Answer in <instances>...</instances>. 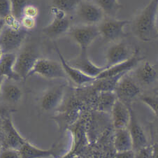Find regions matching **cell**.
Masks as SVG:
<instances>
[{
    "mask_svg": "<svg viewBox=\"0 0 158 158\" xmlns=\"http://www.w3.org/2000/svg\"><path fill=\"white\" fill-rule=\"evenodd\" d=\"M152 158H158V143H154L151 145Z\"/></svg>",
    "mask_w": 158,
    "mask_h": 158,
    "instance_id": "obj_36",
    "label": "cell"
},
{
    "mask_svg": "<svg viewBox=\"0 0 158 158\" xmlns=\"http://www.w3.org/2000/svg\"><path fill=\"white\" fill-rule=\"evenodd\" d=\"M136 152L134 150L118 151L115 155V158H135Z\"/></svg>",
    "mask_w": 158,
    "mask_h": 158,
    "instance_id": "obj_34",
    "label": "cell"
},
{
    "mask_svg": "<svg viewBox=\"0 0 158 158\" xmlns=\"http://www.w3.org/2000/svg\"><path fill=\"white\" fill-rule=\"evenodd\" d=\"M82 0H52V6L56 7L67 15L74 14Z\"/></svg>",
    "mask_w": 158,
    "mask_h": 158,
    "instance_id": "obj_26",
    "label": "cell"
},
{
    "mask_svg": "<svg viewBox=\"0 0 158 158\" xmlns=\"http://www.w3.org/2000/svg\"><path fill=\"white\" fill-rule=\"evenodd\" d=\"M3 54H4V52H3V51H2V49L1 48V47H0V60H1Z\"/></svg>",
    "mask_w": 158,
    "mask_h": 158,
    "instance_id": "obj_40",
    "label": "cell"
},
{
    "mask_svg": "<svg viewBox=\"0 0 158 158\" xmlns=\"http://www.w3.org/2000/svg\"><path fill=\"white\" fill-rule=\"evenodd\" d=\"M2 146H1V145H0V151H1V149H2Z\"/></svg>",
    "mask_w": 158,
    "mask_h": 158,
    "instance_id": "obj_43",
    "label": "cell"
},
{
    "mask_svg": "<svg viewBox=\"0 0 158 158\" xmlns=\"http://www.w3.org/2000/svg\"><path fill=\"white\" fill-rule=\"evenodd\" d=\"M131 21L127 20H118L116 18L105 15L101 22L97 25L100 36L104 39L117 42L122 41L127 34L125 31V27L130 24Z\"/></svg>",
    "mask_w": 158,
    "mask_h": 158,
    "instance_id": "obj_3",
    "label": "cell"
},
{
    "mask_svg": "<svg viewBox=\"0 0 158 158\" xmlns=\"http://www.w3.org/2000/svg\"><path fill=\"white\" fill-rule=\"evenodd\" d=\"M27 31L22 27L13 29L4 26L0 34V47L4 53L15 52L22 48L26 37Z\"/></svg>",
    "mask_w": 158,
    "mask_h": 158,
    "instance_id": "obj_6",
    "label": "cell"
},
{
    "mask_svg": "<svg viewBox=\"0 0 158 158\" xmlns=\"http://www.w3.org/2000/svg\"><path fill=\"white\" fill-rule=\"evenodd\" d=\"M135 152V158H152V148L150 145Z\"/></svg>",
    "mask_w": 158,
    "mask_h": 158,
    "instance_id": "obj_33",
    "label": "cell"
},
{
    "mask_svg": "<svg viewBox=\"0 0 158 158\" xmlns=\"http://www.w3.org/2000/svg\"><path fill=\"white\" fill-rule=\"evenodd\" d=\"M114 144L116 152L133 150L132 141L128 128L115 130Z\"/></svg>",
    "mask_w": 158,
    "mask_h": 158,
    "instance_id": "obj_22",
    "label": "cell"
},
{
    "mask_svg": "<svg viewBox=\"0 0 158 158\" xmlns=\"http://www.w3.org/2000/svg\"><path fill=\"white\" fill-rule=\"evenodd\" d=\"M156 138H157V142L156 143H158V127L156 130Z\"/></svg>",
    "mask_w": 158,
    "mask_h": 158,
    "instance_id": "obj_41",
    "label": "cell"
},
{
    "mask_svg": "<svg viewBox=\"0 0 158 158\" xmlns=\"http://www.w3.org/2000/svg\"><path fill=\"white\" fill-rule=\"evenodd\" d=\"M11 115V111L9 108L4 106H0V120H2L4 118Z\"/></svg>",
    "mask_w": 158,
    "mask_h": 158,
    "instance_id": "obj_35",
    "label": "cell"
},
{
    "mask_svg": "<svg viewBox=\"0 0 158 158\" xmlns=\"http://www.w3.org/2000/svg\"><path fill=\"white\" fill-rule=\"evenodd\" d=\"M21 27L26 31H30L33 30L36 25V20L35 18L23 16L20 20Z\"/></svg>",
    "mask_w": 158,
    "mask_h": 158,
    "instance_id": "obj_31",
    "label": "cell"
},
{
    "mask_svg": "<svg viewBox=\"0 0 158 158\" xmlns=\"http://www.w3.org/2000/svg\"><path fill=\"white\" fill-rule=\"evenodd\" d=\"M139 99L152 110L155 116L158 118V97L149 94H143L139 96Z\"/></svg>",
    "mask_w": 158,
    "mask_h": 158,
    "instance_id": "obj_28",
    "label": "cell"
},
{
    "mask_svg": "<svg viewBox=\"0 0 158 158\" xmlns=\"http://www.w3.org/2000/svg\"><path fill=\"white\" fill-rule=\"evenodd\" d=\"M4 130L3 127H2L1 120H0V145L2 147V145L4 143Z\"/></svg>",
    "mask_w": 158,
    "mask_h": 158,
    "instance_id": "obj_37",
    "label": "cell"
},
{
    "mask_svg": "<svg viewBox=\"0 0 158 158\" xmlns=\"http://www.w3.org/2000/svg\"><path fill=\"white\" fill-rule=\"evenodd\" d=\"M16 54L15 52H6L0 60V74L5 78L15 81H20V76L15 70Z\"/></svg>",
    "mask_w": 158,
    "mask_h": 158,
    "instance_id": "obj_21",
    "label": "cell"
},
{
    "mask_svg": "<svg viewBox=\"0 0 158 158\" xmlns=\"http://www.w3.org/2000/svg\"><path fill=\"white\" fill-rule=\"evenodd\" d=\"M68 62L85 74L95 78L106 69L105 66L101 67L92 62L89 58L88 51H80L77 56L68 61Z\"/></svg>",
    "mask_w": 158,
    "mask_h": 158,
    "instance_id": "obj_12",
    "label": "cell"
},
{
    "mask_svg": "<svg viewBox=\"0 0 158 158\" xmlns=\"http://www.w3.org/2000/svg\"><path fill=\"white\" fill-rule=\"evenodd\" d=\"M5 26V23H4V20L3 19H2V18H0V34L3 30V29Z\"/></svg>",
    "mask_w": 158,
    "mask_h": 158,
    "instance_id": "obj_39",
    "label": "cell"
},
{
    "mask_svg": "<svg viewBox=\"0 0 158 158\" xmlns=\"http://www.w3.org/2000/svg\"><path fill=\"white\" fill-rule=\"evenodd\" d=\"M64 85H55L46 89L40 99L41 109L48 112L57 109L62 103L64 96Z\"/></svg>",
    "mask_w": 158,
    "mask_h": 158,
    "instance_id": "obj_13",
    "label": "cell"
},
{
    "mask_svg": "<svg viewBox=\"0 0 158 158\" xmlns=\"http://www.w3.org/2000/svg\"><path fill=\"white\" fill-rule=\"evenodd\" d=\"M131 49L130 45L123 40L113 42L106 50L105 67L109 68L130 59L135 51Z\"/></svg>",
    "mask_w": 158,
    "mask_h": 158,
    "instance_id": "obj_10",
    "label": "cell"
},
{
    "mask_svg": "<svg viewBox=\"0 0 158 158\" xmlns=\"http://www.w3.org/2000/svg\"><path fill=\"white\" fill-rule=\"evenodd\" d=\"M19 151L21 158H48L55 157L57 154L55 146L50 149H43L35 146L29 141L23 145Z\"/></svg>",
    "mask_w": 158,
    "mask_h": 158,
    "instance_id": "obj_20",
    "label": "cell"
},
{
    "mask_svg": "<svg viewBox=\"0 0 158 158\" xmlns=\"http://www.w3.org/2000/svg\"><path fill=\"white\" fill-rule=\"evenodd\" d=\"M94 3L103 10L105 15L114 18L123 7L118 0H94Z\"/></svg>",
    "mask_w": 158,
    "mask_h": 158,
    "instance_id": "obj_25",
    "label": "cell"
},
{
    "mask_svg": "<svg viewBox=\"0 0 158 158\" xmlns=\"http://www.w3.org/2000/svg\"><path fill=\"white\" fill-rule=\"evenodd\" d=\"M1 123L4 134L2 148H12L19 150L27 139L23 137L18 131L13 122L11 115L4 118L1 120Z\"/></svg>",
    "mask_w": 158,
    "mask_h": 158,
    "instance_id": "obj_11",
    "label": "cell"
},
{
    "mask_svg": "<svg viewBox=\"0 0 158 158\" xmlns=\"http://www.w3.org/2000/svg\"><path fill=\"white\" fill-rule=\"evenodd\" d=\"M81 24L97 25L105 17V14L99 6L94 3L82 0L74 13Z\"/></svg>",
    "mask_w": 158,
    "mask_h": 158,
    "instance_id": "obj_9",
    "label": "cell"
},
{
    "mask_svg": "<svg viewBox=\"0 0 158 158\" xmlns=\"http://www.w3.org/2000/svg\"><path fill=\"white\" fill-rule=\"evenodd\" d=\"M131 108L120 100H116L110 111L115 130L128 127L131 118Z\"/></svg>",
    "mask_w": 158,
    "mask_h": 158,
    "instance_id": "obj_18",
    "label": "cell"
},
{
    "mask_svg": "<svg viewBox=\"0 0 158 158\" xmlns=\"http://www.w3.org/2000/svg\"><path fill=\"white\" fill-rule=\"evenodd\" d=\"M130 112L131 118L127 128L130 131L131 141H132V148L136 152L148 146V143L144 130L140 123L139 122L137 117L136 116L135 113L131 108L130 109Z\"/></svg>",
    "mask_w": 158,
    "mask_h": 158,
    "instance_id": "obj_16",
    "label": "cell"
},
{
    "mask_svg": "<svg viewBox=\"0 0 158 158\" xmlns=\"http://www.w3.org/2000/svg\"><path fill=\"white\" fill-rule=\"evenodd\" d=\"M40 58L38 48L35 45L22 46L16 54L15 70L21 80H26L30 76L36 61Z\"/></svg>",
    "mask_w": 158,
    "mask_h": 158,
    "instance_id": "obj_2",
    "label": "cell"
},
{
    "mask_svg": "<svg viewBox=\"0 0 158 158\" xmlns=\"http://www.w3.org/2000/svg\"><path fill=\"white\" fill-rule=\"evenodd\" d=\"M141 61H143V57L140 56L139 50L135 49L133 55L130 59L120 64L106 68L97 76L96 79L107 78L118 74H123V73H127L133 70Z\"/></svg>",
    "mask_w": 158,
    "mask_h": 158,
    "instance_id": "obj_14",
    "label": "cell"
},
{
    "mask_svg": "<svg viewBox=\"0 0 158 158\" xmlns=\"http://www.w3.org/2000/svg\"><path fill=\"white\" fill-rule=\"evenodd\" d=\"M37 75L46 79H65L67 76L61 63L53 60L40 57L34 66L29 77Z\"/></svg>",
    "mask_w": 158,
    "mask_h": 158,
    "instance_id": "obj_7",
    "label": "cell"
},
{
    "mask_svg": "<svg viewBox=\"0 0 158 158\" xmlns=\"http://www.w3.org/2000/svg\"><path fill=\"white\" fill-rule=\"evenodd\" d=\"M157 30L158 34V13H157Z\"/></svg>",
    "mask_w": 158,
    "mask_h": 158,
    "instance_id": "obj_42",
    "label": "cell"
},
{
    "mask_svg": "<svg viewBox=\"0 0 158 158\" xmlns=\"http://www.w3.org/2000/svg\"><path fill=\"white\" fill-rule=\"evenodd\" d=\"M55 51H56L57 55H58V57L60 60V63L63 67V69H64L65 74L67 76V78H69L72 82L76 84V85L78 86H82L84 85H86V84L93 83L94 81L96 80L95 78L91 77V76H89L88 75L85 74V73L81 72L80 70L76 69L74 67L71 65L68 61H67L64 59V56H63L62 54L60 52V49L57 46H55Z\"/></svg>",
    "mask_w": 158,
    "mask_h": 158,
    "instance_id": "obj_15",
    "label": "cell"
},
{
    "mask_svg": "<svg viewBox=\"0 0 158 158\" xmlns=\"http://www.w3.org/2000/svg\"><path fill=\"white\" fill-rule=\"evenodd\" d=\"M16 81L5 79L1 91V98L4 102L8 104H17L22 99L23 91L20 86L15 83Z\"/></svg>",
    "mask_w": 158,
    "mask_h": 158,
    "instance_id": "obj_19",
    "label": "cell"
},
{
    "mask_svg": "<svg viewBox=\"0 0 158 158\" xmlns=\"http://www.w3.org/2000/svg\"><path fill=\"white\" fill-rule=\"evenodd\" d=\"M157 13L158 0H151L136 14L130 23L131 31L135 37L144 42L152 41L158 38Z\"/></svg>",
    "mask_w": 158,
    "mask_h": 158,
    "instance_id": "obj_1",
    "label": "cell"
},
{
    "mask_svg": "<svg viewBox=\"0 0 158 158\" xmlns=\"http://www.w3.org/2000/svg\"><path fill=\"white\" fill-rule=\"evenodd\" d=\"M52 20L44 27L42 31L49 39H56L68 33L71 28V22L68 15L56 7L51 8Z\"/></svg>",
    "mask_w": 158,
    "mask_h": 158,
    "instance_id": "obj_4",
    "label": "cell"
},
{
    "mask_svg": "<svg viewBox=\"0 0 158 158\" xmlns=\"http://www.w3.org/2000/svg\"><path fill=\"white\" fill-rule=\"evenodd\" d=\"M0 158H21L20 152L18 149L12 148H2Z\"/></svg>",
    "mask_w": 158,
    "mask_h": 158,
    "instance_id": "obj_30",
    "label": "cell"
},
{
    "mask_svg": "<svg viewBox=\"0 0 158 158\" xmlns=\"http://www.w3.org/2000/svg\"><path fill=\"white\" fill-rule=\"evenodd\" d=\"M133 70V78L142 85H151L158 78L157 70L148 61H141Z\"/></svg>",
    "mask_w": 158,
    "mask_h": 158,
    "instance_id": "obj_17",
    "label": "cell"
},
{
    "mask_svg": "<svg viewBox=\"0 0 158 158\" xmlns=\"http://www.w3.org/2000/svg\"><path fill=\"white\" fill-rule=\"evenodd\" d=\"M68 34L81 51H88L90 45L100 36L97 25L84 24L71 27Z\"/></svg>",
    "mask_w": 158,
    "mask_h": 158,
    "instance_id": "obj_5",
    "label": "cell"
},
{
    "mask_svg": "<svg viewBox=\"0 0 158 158\" xmlns=\"http://www.w3.org/2000/svg\"><path fill=\"white\" fill-rule=\"evenodd\" d=\"M117 99L114 92H100L95 98V105L101 111L110 112Z\"/></svg>",
    "mask_w": 158,
    "mask_h": 158,
    "instance_id": "obj_23",
    "label": "cell"
},
{
    "mask_svg": "<svg viewBox=\"0 0 158 158\" xmlns=\"http://www.w3.org/2000/svg\"><path fill=\"white\" fill-rule=\"evenodd\" d=\"M10 2L11 4L12 15L20 20L23 17L24 9L29 4V0H10Z\"/></svg>",
    "mask_w": 158,
    "mask_h": 158,
    "instance_id": "obj_27",
    "label": "cell"
},
{
    "mask_svg": "<svg viewBox=\"0 0 158 158\" xmlns=\"http://www.w3.org/2000/svg\"><path fill=\"white\" fill-rule=\"evenodd\" d=\"M126 73H123V74H118L107 78L96 79L93 82L94 89L97 93H100V92H114L118 82L122 78L123 76Z\"/></svg>",
    "mask_w": 158,
    "mask_h": 158,
    "instance_id": "obj_24",
    "label": "cell"
},
{
    "mask_svg": "<svg viewBox=\"0 0 158 158\" xmlns=\"http://www.w3.org/2000/svg\"><path fill=\"white\" fill-rule=\"evenodd\" d=\"M12 14L10 0H0V18L4 20Z\"/></svg>",
    "mask_w": 158,
    "mask_h": 158,
    "instance_id": "obj_29",
    "label": "cell"
},
{
    "mask_svg": "<svg viewBox=\"0 0 158 158\" xmlns=\"http://www.w3.org/2000/svg\"><path fill=\"white\" fill-rule=\"evenodd\" d=\"M114 93L118 100L123 102L128 107H131L133 100L140 96L141 88L132 76L127 73L118 82Z\"/></svg>",
    "mask_w": 158,
    "mask_h": 158,
    "instance_id": "obj_8",
    "label": "cell"
},
{
    "mask_svg": "<svg viewBox=\"0 0 158 158\" xmlns=\"http://www.w3.org/2000/svg\"><path fill=\"white\" fill-rule=\"evenodd\" d=\"M5 78L3 76H2L0 74V95H1V91H2V85H3V83L4 82V80Z\"/></svg>",
    "mask_w": 158,
    "mask_h": 158,
    "instance_id": "obj_38",
    "label": "cell"
},
{
    "mask_svg": "<svg viewBox=\"0 0 158 158\" xmlns=\"http://www.w3.org/2000/svg\"><path fill=\"white\" fill-rule=\"evenodd\" d=\"M39 10L38 7H36L33 4H29L26 6V7L24 9V10H23V16L32 18L36 19V18L39 15Z\"/></svg>",
    "mask_w": 158,
    "mask_h": 158,
    "instance_id": "obj_32",
    "label": "cell"
}]
</instances>
